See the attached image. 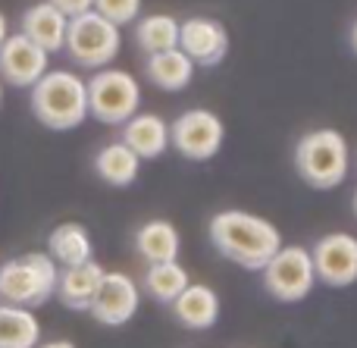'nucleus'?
I'll return each mask as SVG.
<instances>
[{"mask_svg": "<svg viewBox=\"0 0 357 348\" xmlns=\"http://www.w3.org/2000/svg\"><path fill=\"white\" fill-rule=\"evenodd\" d=\"M88 91V116H94L104 126H123L132 119L142 104V88L138 79L126 69H98L85 82Z\"/></svg>", "mask_w": 357, "mask_h": 348, "instance_id": "6", "label": "nucleus"}, {"mask_svg": "<svg viewBox=\"0 0 357 348\" xmlns=\"http://www.w3.org/2000/svg\"><path fill=\"white\" fill-rule=\"evenodd\" d=\"M169 308H173V317L188 330H210L220 320V295L201 282H188Z\"/></svg>", "mask_w": 357, "mask_h": 348, "instance_id": "16", "label": "nucleus"}, {"mask_svg": "<svg viewBox=\"0 0 357 348\" xmlns=\"http://www.w3.org/2000/svg\"><path fill=\"white\" fill-rule=\"evenodd\" d=\"M138 160L123 142H113V144H104V148L94 154V173L113 188H126L138 179Z\"/></svg>", "mask_w": 357, "mask_h": 348, "instance_id": "20", "label": "nucleus"}, {"mask_svg": "<svg viewBox=\"0 0 357 348\" xmlns=\"http://www.w3.org/2000/svg\"><path fill=\"white\" fill-rule=\"evenodd\" d=\"M119 47H123L119 25H113L100 13L88 10L82 16L69 19L63 50L69 54L73 63H79L85 69H104L119 56Z\"/></svg>", "mask_w": 357, "mask_h": 348, "instance_id": "5", "label": "nucleus"}, {"mask_svg": "<svg viewBox=\"0 0 357 348\" xmlns=\"http://www.w3.org/2000/svg\"><path fill=\"white\" fill-rule=\"evenodd\" d=\"M47 3L56 6V10H60L66 19H73V16H82V13L91 10L94 0H47Z\"/></svg>", "mask_w": 357, "mask_h": 348, "instance_id": "25", "label": "nucleus"}, {"mask_svg": "<svg viewBox=\"0 0 357 348\" xmlns=\"http://www.w3.org/2000/svg\"><path fill=\"white\" fill-rule=\"evenodd\" d=\"M41 342V324L31 308L0 305V348H35Z\"/></svg>", "mask_w": 357, "mask_h": 348, "instance_id": "22", "label": "nucleus"}, {"mask_svg": "<svg viewBox=\"0 0 357 348\" xmlns=\"http://www.w3.org/2000/svg\"><path fill=\"white\" fill-rule=\"evenodd\" d=\"M35 348H75L69 339H54V342H38Z\"/></svg>", "mask_w": 357, "mask_h": 348, "instance_id": "26", "label": "nucleus"}, {"mask_svg": "<svg viewBox=\"0 0 357 348\" xmlns=\"http://www.w3.org/2000/svg\"><path fill=\"white\" fill-rule=\"evenodd\" d=\"M144 75H148L151 85L163 88V91H182V88H188L191 79H195V63L178 47L160 50V54L144 56Z\"/></svg>", "mask_w": 357, "mask_h": 348, "instance_id": "17", "label": "nucleus"}, {"mask_svg": "<svg viewBox=\"0 0 357 348\" xmlns=\"http://www.w3.org/2000/svg\"><path fill=\"white\" fill-rule=\"evenodd\" d=\"M135 44L144 54H160V50L178 47V19L173 16H144L135 25Z\"/></svg>", "mask_w": 357, "mask_h": 348, "instance_id": "23", "label": "nucleus"}, {"mask_svg": "<svg viewBox=\"0 0 357 348\" xmlns=\"http://www.w3.org/2000/svg\"><path fill=\"white\" fill-rule=\"evenodd\" d=\"M60 267L50 255L29 251L22 257L0 264V301L16 308H41L54 298Z\"/></svg>", "mask_w": 357, "mask_h": 348, "instance_id": "4", "label": "nucleus"}, {"mask_svg": "<svg viewBox=\"0 0 357 348\" xmlns=\"http://www.w3.org/2000/svg\"><path fill=\"white\" fill-rule=\"evenodd\" d=\"M47 60L50 54H44L22 31L6 35V41L0 44V79L13 88H31L47 73Z\"/></svg>", "mask_w": 357, "mask_h": 348, "instance_id": "12", "label": "nucleus"}, {"mask_svg": "<svg viewBox=\"0 0 357 348\" xmlns=\"http://www.w3.org/2000/svg\"><path fill=\"white\" fill-rule=\"evenodd\" d=\"M178 50L188 56L195 66H220L229 54V31L220 19L191 16L178 22Z\"/></svg>", "mask_w": 357, "mask_h": 348, "instance_id": "10", "label": "nucleus"}, {"mask_svg": "<svg viewBox=\"0 0 357 348\" xmlns=\"http://www.w3.org/2000/svg\"><path fill=\"white\" fill-rule=\"evenodd\" d=\"M351 50H354V54H357V22L351 25Z\"/></svg>", "mask_w": 357, "mask_h": 348, "instance_id": "28", "label": "nucleus"}, {"mask_svg": "<svg viewBox=\"0 0 357 348\" xmlns=\"http://www.w3.org/2000/svg\"><path fill=\"white\" fill-rule=\"evenodd\" d=\"M47 255L56 267H79L85 261H94V242L82 223H60L47 236Z\"/></svg>", "mask_w": 357, "mask_h": 348, "instance_id": "18", "label": "nucleus"}, {"mask_svg": "<svg viewBox=\"0 0 357 348\" xmlns=\"http://www.w3.org/2000/svg\"><path fill=\"white\" fill-rule=\"evenodd\" d=\"M31 113L38 123L54 132L79 129L88 119L85 82L69 69H47L31 85Z\"/></svg>", "mask_w": 357, "mask_h": 348, "instance_id": "2", "label": "nucleus"}, {"mask_svg": "<svg viewBox=\"0 0 357 348\" xmlns=\"http://www.w3.org/2000/svg\"><path fill=\"white\" fill-rule=\"evenodd\" d=\"M88 314L104 326H126L138 314V282L119 270L104 273Z\"/></svg>", "mask_w": 357, "mask_h": 348, "instance_id": "11", "label": "nucleus"}, {"mask_svg": "<svg viewBox=\"0 0 357 348\" xmlns=\"http://www.w3.org/2000/svg\"><path fill=\"white\" fill-rule=\"evenodd\" d=\"M295 169L310 188L329 192L348 176V142L335 129H314L298 138Z\"/></svg>", "mask_w": 357, "mask_h": 348, "instance_id": "3", "label": "nucleus"}, {"mask_svg": "<svg viewBox=\"0 0 357 348\" xmlns=\"http://www.w3.org/2000/svg\"><path fill=\"white\" fill-rule=\"evenodd\" d=\"M351 207H354V217H357V192H354V198H351Z\"/></svg>", "mask_w": 357, "mask_h": 348, "instance_id": "29", "label": "nucleus"}, {"mask_svg": "<svg viewBox=\"0 0 357 348\" xmlns=\"http://www.w3.org/2000/svg\"><path fill=\"white\" fill-rule=\"evenodd\" d=\"M91 10L100 13L104 19H110L113 25H129L135 22L138 10H142V0H94Z\"/></svg>", "mask_w": 357, "mask_h": 348, "instance_id": "24", "label": "nucleus"}, {"mask_svg": "<svg viewBox=\"0 0 357 348\" xmlns=\"http://www.w3.org/2000/svg\"><path fill=\"white\" fill-rule=\"evenodd\" d=\"M314 264H310V251L301 245H289L279 248L264 267V289L282 305H295L304 301L314 292Z\"/></svg>", "mask_w": 357, "mask_h": 348, "instance_id": "7", "label": "nucleus"}, {"mask_svg": "<svg viewBox=\"0 0 357 348\" xmlns=\"http://www.w3.org/2000/svg\"><path fill=\"white\" fill-rule=\"evenodd\" d=\"M188 286V270L178 261H163V264H148L142 276V289L148 298H154L157 305H173L182 295V289Z\"/></svg>", "mask_w": 357, "mask_h": 348, "instance_id": "21", "label": "nucleus"}, {"mask_svg": "<svg viewBox=\"0 0 357 348\" xmlns=\"http://www.w3.org/2000/svg\"><path fill=\"white\" fill-rule=\"evenodd\" d=\"M178 248H182V239H178V229L169 220H148L135 232V251L142 255L144 264L176 261Z\"/></svg>", "mask_w": 357, "mask_h": 348, "instance_id": "19", "label": "nucleus"}, {"mask_svg": "<svg viewBox=\"0 0 357 348\" xmlns=\"http://www.w3.org/2000/svg\"><path fill=\"white\" fill-rule=\"evenodd\" d=\"M119 142L138 157V160H157L169 148V126L157 113H135L123 123Z\"/></svg>", "mask_w": 357, "mask_h": 348, "instance_id": "14", "label": "nucleus"}, {"mask_svg": "<svg viewBox=\"0 0 357 348\" xmlns=\"http://www.w3.org/2000/svg\"><path fill=\"white\" fill-rule=\"evenodd\" d=\"M6 35H10V25H6V16L0 13V44L6 41Z\"/></svg>", "mask_w": 357, "mask_h": 348, "instance_id": "27", "label": "nucleus"}, {"mask_svg": "<svg viewBox=\"0 0 357 348\" xmlns=\"http://www.w3.org/2000/svg\"><path fill=\"white\" fill-rule=\"evenodd\" d=\"M107 270L100 267L98 261H85L79 267H60V276H56V298L63 301V308L69 311H88L100 289V280H104Z\"/></svg>", "mask_w": 357, "mask_h": 348, "instance_id": "13", "label": "nucleus"}, {"mask_svg": "<svg viewBox=\"0 0 357 348\" xmlns=\"http://www.w3.org/2000/svg\"><path fill=\"white\" fill-rule=\"evenodd\" d=\"M222 138H226V126L213 110H185L182 116L169 126V144L185 157V160H210L220 154Z\"/></svg>", "mask_w": 357, "mask_h": 348, "instance_id": "8", "label": "nucleus"}, {"mask_svg": "<svg viewBox=\"0 0 357 348\" xmlns=\"http://www.w3.org/2000/svg\"><path fill=\"white\" fill-rule=\"evenodd\" d=\"M317 282L329 289H348L357 282V236L351 232H329L317 239L310 251Z\"/></svg>", "mask_w": 357, "mask_h": 348, "instance_id": "9", "label": "nucleus"}, {"mask_svg": "<svg viewBox=\"0 0 357 348\" xmlns=\"http://www.w3.org/2000/svg\"><path fill=\"white\" fill-rule=\"evenodd\" d=\"M0 107H3V88H0Z\"/></svg>", "mask_w": 357, "mask_h": 348, "instance_id": "30", "label": "nucleus"}, {"mask_svg": "<svg viewBox=\"0 0 357 348\" xmlns=\"http://www.w3.org/2000/svg\"><path fill=\"white\" fill-rule=\"evenodd\" d=\"M210 242L226 261L245 270H264L282 248V232L248 211H220L210 220Z\"/></svg>", "mask_w": 357, "mask_h": 348, "instance_id": "1", "label": "nucleus"}, {"mask_svg": "<svg viewBox=\"0 0 357 348\" xmlns=\"http://www.w3.org/2000/svg\"><path fill=\"white\" fill-rule=\"evenodd\" d=\"M66 25H69V19L63 16L56 6H50L47 0L29 6V10L22 13V19H19V31H22L29 41H35L44 54H56V50H63Z\"/></svg>", "mask_w": 357, "mask_h": 348, "instance_id": "15", "label": "nucleus"}]
</instances>
